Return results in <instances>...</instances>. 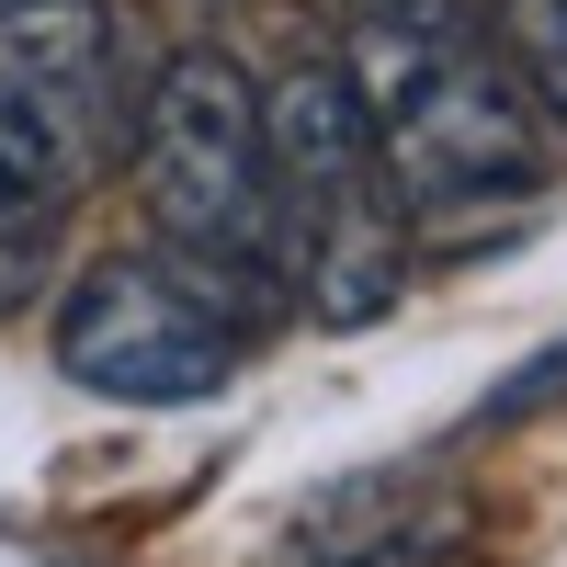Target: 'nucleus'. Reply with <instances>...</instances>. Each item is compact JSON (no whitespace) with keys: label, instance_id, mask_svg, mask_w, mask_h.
Instances as JSON below:
<instances>
[{"label":"nucleus","instance_id":"1","mask_svg":"<svg viewBox=\"0 0 567 567\" xmlns=\"http://www.w3.org/2000/svg\"><path fill=\"white\" fill-rule=\"evenodd\" d=\"M352 91L374 114V159L398 182V216H477V205H534L545 194V114L499 45L443 12V23H352Z\"/></svg>","mask_w":567,"mask_h":567},{"label":"nucleus","instance_id":"2","mask_svg":"<svg viewBox=\"0 0 567 567\" xmlns=\"http://www.w3.org/2000/svg\"><path fill=\"white\" fill-rule=\"evenodd\" d=\"M136 205L148 239L182 250L227 307L261 329L284 296V239H272V159H261V91L227 45H171L136 91Z\"/></svg>","mask_w":567,"mask_h":567},{"label":"nucleus","instance_id":"3","mask_svg":"<svg viewBox=\"0 0 567 567\" xmlns=\"http://www.w3.org/2000/svg\"><path fill=\"white\" fill-rule=\"evenodd\" d=\"M261 159H272V239L284 284L318 329H363L409 284V216L374 159V114L341 58H296L261 91Z\"/></svg>","mask_w":567,"mask_h":567},{"label":"nucleus","instance_id":"4","mask_svg":"<svg viewBox=\"0 0 567 567\" xmlns=\"http://www.w3.org/2000/svg\"><path fill=\"white\" fill-rule=\"evenodd\" d=\"M58 374L91 398H125V409H194L216 398L250 352V318L216 296V284L182 261V250H103L91 272H69L58 296Z\"/></svg>","mask_w":567,"mask_h":567},{"label":"nucleus","instance_id":"5","mask_svg":"<svg viewBox=\"0 0 567 567\" xmlns=\"http://www.w3.org/2000/svg\"><path fill=\"white\" fill-rule=\"evenodd\" d=\"M136 69L125 23L103 0H0V159L34 194H91L136 136Z\"/></svg>","mask_w":567,"mask_h":567},{"label":"nucleus","instance_id":"6","mask_svg":"<svg viewBox=\"0 0 567 567\" xmlns=\"http://www.w3.org/2000/svg\"><path fill=\"white\" fill-rule=\"evenodd\" d=\"M488 45L545 114V136H567V0H488Z\"/></svg>","mask_w":567,"mask_h":567},{"label":"nucleus","instance_id":"7","mask_svg":"<svg viewBox=\"0 0 567 567\" xmlns=\"http://www.w3.org/2000/svg\"><path fill=\"white\" fill-rule=\"evenodd\" d=\"M58 194H34V182L0 159V307H23L45 272H58Z\"/></svg>","mask_w":567,"mask_h":567},{"label":"nucleus","instance_id":"8","mask_svg":"<svg viewBox=\"0 0 567 567\" xmlns=\"http://www.w3.org/2000/svg\"><path fill=\"white\" fill-rule=\"evenodd\" d=\"M465 12V0H352V23H443Z\"/></svg>","mask_w":567,"mask_h":567}]
</instances>
